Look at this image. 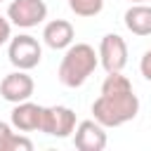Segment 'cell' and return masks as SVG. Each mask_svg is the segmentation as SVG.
I'll return each instance as SVG.
<instances>
[{"mask_svg":"<svg viewBox=\"0 0 151 151\" xmlns=\"http://www.w3.org/2000/svg\"><path fill=\"white\" fill-rule=\"evenodd\" d=\"M139 113V97L132 90L130 78L123 71L109 73L101 83V92L92 104V116L104 127H120L134 120Z\"/></svg>","mask_w":151,"mask_h":151,"instance_id":"cell-1","label":"cell"},{"mask_svg":"<svg viewBox=\"0 0 151 151\" xmlns=\"http://www.w3.org/2000/svg\"><path fill=\"white\" fill-rule=\"evenodd\" d=\"M99 66V52H94L92 45L87 42H76L68 45L61 61H59V83L66 87H80L85 85V80L94 73V68Z\"/></svg>","mask_w":151,"mask_h":151,"instance_id":"cell-2","label":"cell"},{"mask_svg":"<svg viewBox=\"0 0 151 151\" xmlns=\"http://www.w3.org/2000/svg\"><path fill=\"white\" fill-rule=\"evenodd\" d=\"M7 59L14 68H21V71H31L40 64L42 59V47L38 42V38L28 35V33H19L17 38L9 40V47H7Z\"/></svg>","mask_w":151,"mask_h":151,"instance_id":"cell-3","label":"cell"},{"mask_svg":"<svg viewBox=\"0 0 151 151\" xmlns=\"http://www.w3.org/2000/svg\"><path fill=\"white\" fill-rule=\"evenodd\" d=\"M76 125H78V120H76L73 109L57 104V106H45L40 132H45V134H50V137L66 139V137H71V134L76 132Z\"/></svg>","mask_w":151,"mask_h":151,"instance_id":"cell-4","label":"cell"},{"mask_svg":"<svg viewBox=\"0 0 151 151\" xmlns=\"http://www.w3.org/2000/svg\"><path fill=\"white\" fill-rule=\"evenodd\" d=\"M7 19L17 28H33L47 19L45 0H12L7 7Z\"/></svg>","mask_w":151,"mask_h":151,"instance_id":"cell-5","label":"cell"},{"mask_svg":"<svg viewBox=\"0 0 151 151\" xmlns=\"http://www.w3.org/2000/svg\"><path fill=\"white\" fill-rule=\"evenodd\" d=\"M99 64L104 66L106 73L123 71L127 64V42L118 33H106L99 42Z\"/></svg>","mask_w":151,"mask_h":151,"instance_id":"cell-6","label":"cell"},{"mask_svg":"<svg viewBox=\"0 0 151 151\" xmlns=\"http://www.w3.org/2000/svg\"><path fill=\"white\" fill-rule=\"evenodd\" d=\"M33 92H35V83H33V78H31L26 71H21V68L7 73V76L0 80V97H2L5 101H9V104L26 101V99L33 97Z\"/></svg>","mask_w":151,"mask_h":151,"instance_id":"cell-7","label":"cell"},{"mask_svg":"<svg viewBox=\"0 0 151 151\" xmlns=\"http://www.w3.org/2000/svg\"><path fill=\"white\" fill-rule=\"evenodd\" d=\"M106 132L99 120H80L73 132V144L80 151H104L106 149Z\"/></svg>","mask_w":151,"mask_h":151,"instance_id":"cell-8","label":"cell"},{"mask_svg":"<svg viewBox=\"0 0 151 151\" xmlns=\"http://www.w3.org/2000/svg\"><path fill=\"white\" fill-rule=\"evenodd\" d=\"M42 111H45V106L33 104L31 99L19 101V104H14V109L9 113V123L19 132H35V130L40 132V127H42Z\"/></svg>","mask_w":151,"mask_h":151,"instance_id":"cell-9","label":"cell"},{"mask_svg":"<svg viewBox=\"0 0 151 151\" xmlns=\"http://www.w3.org/2000/svg\"><path fill=\"white\" fill-rule=\"evenodd\" d=\"M73 38H76L73 24L66 19H52L42 28V42L50 50H66L68 45H73Z\"/></svg>","mask_w":151,"mask_h":151,"instance_id":"cell-10","label":"cell"},{"mask_svg":"<svg viewBox=\"0 0 151 151\" xmlns=\"http://www.w3.org/2000/svg\"><path fill=\"white\" fill-rule=\"evenodd\" d=\"M125 28L134 35H151V5L132 2L123 14Z\"/></svg>","mask_w":151,"mask_h":151,"instance_id":"cell-11","label":"cell"},{"mask_svg":"<svg viewBox=\"0 0 151 151\" xmlns=\"http://www.w3.org/2000/svg\"><path fill=\"white\" fill-rule=\"evenodd\" d=\"M0 151H33V142L12 132V125L0 120Z\"/></svg>","mask_w":151,"mask_h":151,"instance_id":"cell-12","label":"cell"},{"mask_svg":"<svg viewBox=\"0 0 151 151\" xmlns=\"http://www.w3.org/2000/svg\"><path fill=\"white\" fill-rule=\"evenodd\" d=\"M68 7L76 17H97L104 9V0H68Z\"/></svg>","mask_w":151,"mask_h":151,"instance_id":"cell-13","label":"cell"},{"mask_svg":"<svg viewBox=\"0 0 151 151\" xmlns=\"http://www.w3.org/2000/svg\"><path fill=\"white\" fill-rule=\"evenodd\" d=\"M9 40H12V21L0 17V45H5Z\"/></svg>","mask_w":151,"mask_h":151,"instance_id":"cell-14","label":"cell"},{"mask_svg":"<svg viewBox=\"0 0 151 151\" xmlns=\"http://www.w3.org/2000/svg\"><path fill=\"white\" fill-rule=\"evenodd\" d=\"M139 73L151 83V50H146L142 54V61H139Z\"/></svg>","mask_w":151,"mask_h":151,"instance_id":"cell-15","label":"cell"},{"mask_svg":"<svg viewBox=\"0 0 151 151\" xmlns=\"http://www.w3.org/2000/svg\"><path fill=\"white\" fill-rule=\"evenodd\" d=\"M130 2H146V0H130Z\"/></svg>","mask_w":151,"mask_h":151,"instance_id":"cell-16","label":"cell"},{"mask_svg":"<svg viewBox=\"0 0 151 151\" xmlns=\"http://www.w3.org/2000/svg\"><path fill=\"white\" fill-rule=\"evenodd\" d=\"M0 2H2V0H0Z\"/></svg>","mask_w":151,"mask_h":151,"instance_id":"cell-17","label":"cell"}]
</instances>
